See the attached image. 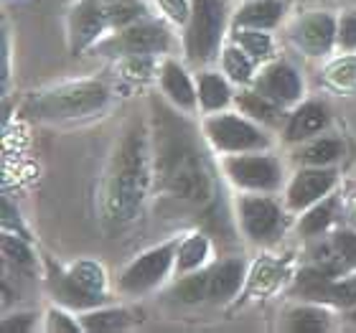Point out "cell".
Returning a JSON list of instances; mask_svg holds the SVG:
<instances>
[{
	"label": "cell",
	"instance_id": "6da1fadb",
	"mask_svg": "<svg viewBox=\"0 0 356 333\" xmlns=\"http://www.w3.org/2000/svg\"><path fill=\"white\" fill-rule=\"evenodd\" d=\"M161 176L163 184L181 199H204L209 191V178L199 153L178 138L165 143L161 153Z\"/></svg>",
	"mask_w": 356,
	"mask_h": 333
},
{
	"label": "cell",
	"instance_id": "7a4b0ae2",
	"mask_svg": "<svg viewBox=\"0 0 356 333\" xmlns=\"http://www.w3.org/2000/svg\"><path fill=\"white\" fill-rule=\"evenodd\" d=\"M145 188V143L140 133H133L125 140L118 156V173L112 184V209L118 214H133L140 204Z\"/></svg>",
	"mask_w": 356,
	"mask_h": 333
},
{
	"label": "cell",
	"instance_id": "3957f363",
	"mask_svg": "<svg viewBox=\"0 0 356 333\" xmlns=\"http://www.w3.org/2000/svg\"><path fill=\"white\" fill-rule=\"evenodd\" d=\"M224 26L222 0H193V18L188 29V54L193 59H209L216 51Z\"/></svg>",
	"mask_w": 356,
	"mask_h": 333
},
{
	"label": "cell",
	"instance_id": "277c9868",
	"mask_svg": "<svg viewBox=\"0 0 356 333\" xmlns=\"http://www.w3.org/2000/svg\"><path fill=\"white\" fill-rule=\"evenodd\" d=\"M107 95L99 84H79L67 92H56V95H46L44 99L36 102V110L41 115H51V117H79L87 112L102 107Z\"/></svg>",
	"mask_w": 356,
	"mask_h": 333
},
{
	"label": "cell",
	"instance_id": "5b68a950",
	"mask_svg": "<svg viewBox=\"0 0 356 333\" xmlns=\"http://www.w3.org/2000/svg\"><path fill=\"white\" fill-rule=\"evenodd\" d=\"M209 135H211V140L219 148H227V150H247V148L265 145V138L252 125H247V122H242L237 117L211 120L209 122Z\"/></svg>",
	"mask_w": 356,
	"mask_h": 333
},
{
	"label": "cell",
	"instance_id": "8992f818",
	"mask_svg": "<svg viewBox=\"0 0 356 333\" xmlns=\"http://www.w3.org/2000/svg\"><path fill=\"white\" fill-rule=\"evenodd\" d=\"M171 257H173V247H161V250L148 252L145 257L138 259V262L125 273L122 288L138 293V290H145V288H150V285H156L165 275L168 265H171Z\"/></svg>",
	"mask_w": 356,
	"mask_h": 333
},
{
	"label": "cell",
	"instance_id": "52a82bcc",
	"mask_svg": "<svg viewBox=\"0 0 356 333\" xmlns=\"http://www.w3.org/2000/svg\"><path fill=\"white\" fill-rule=\"evenodd\" d=\"M229 173L234 176V181L250 188H273L277 184V165L267 158H237L229 161Z\"/></svg>",
	"mask_w": 356,
	"mask_h": 333
},
{
	"label": "cell",
	"instance_id": "ba28073f",
	"mask_svg": "<svg viewBox=\"0 0 356 333\" xmlns=\"http://www.w3.org/2000/svg\"><path fill=\"white\" fill-rule=\"evenodd\" d=\"M334 186V173L331 170H303L290 186V204L296 209L308 206L311 201L328 191Z\"/></svg>",
	"mask_w": 356,
	"mask_h": 333
},
{
	"label": "cell",
	"instance_id": "9c48e42d",
	"mask_svg": "<svg viewBox=\"0 0 356 333\" xmlns=\"http://www.w3.org/2000/svg\"><path fill=\"white\" fill-rule=\"evenodd\" d=\"M120 46L130 54H153V51H163L168 46V33H165L163 26H138V29H130L127 33H122L120 38Z\"/></svg>",
	"mask_w": 356,
	"mask_h": 333
},
{
	"label": "cell",
	"instance_id": "30bf717a",
	"mask_svg": "<svg viewBox=\"0 0 356 333\" xmlns=\"http://www.w3.org/2000/svg\"><path fill=\"white\" fill-rule=\"evenodd\" d=\"M104 21H107V18H104V8H99L97 0H82V6L74 10V21H72L76 49L87 46L89 41L102 31Z\"/></svg>",
	"mask_w": 356,
	"mask_h": 333
},
{
	"label": "cell",
	"instance_id": "8fae6325",
	"mask_svg": "<svg viewBox=\"0 0 356 333\" xmlns=\"http://www.w3.org/2000/svg\"><path fill=\"white\" fill-rule=\"evenodd\" d=\"M277 209L265 199H252V201H245V224H247V232L252 234V237H267V234H273L277 229Z\"/></svg>",
	"mask_w": 356,
	"mask_h": 333
},
{
	"label": "cell",
	"instance_id": "7c38bea8",
	"mask_svg": "<svg viewBox=\"0 0 356 333\" xmlns=\"http://www.w3.org/2000/svg\"><path fill=\"white\" fill-rule=\"evenodd\" d=\"M242 262H224V265H219L216 270H211V273L207 275V295L211 298H229L237 293L239 282H242Z\"/></svg>",
	"mask_w": 356,
	"mask_h": 333
},
{
	"label": "cell",
	"instance_id": "4fadbf2b",
	"mask_svg": "<svg viewBox=\"0 0 356 333\" xmlns=\"http://www.w3.org/2000/svg\"><path fill=\"white\" fill-rule=\"evenodd\" d=\"M262 89H265L270 97L280 99V102H290V99H296V97L300 95V79H298V74L290 67L277 64V67H273L265 74Z\"/></svg>",
	"mask_w": 356,
	"mask_h": 333
},
{
	"label": "cell",
	"instance_id": "5bb4252c",
	"mask_svg": "<svg viewBox=\"0 0 356 333\" xmlns=\"http://www.w3.org/2000/svg\"><path fill=\"white\" fill-rule=\"evenodd\" d=\"M334 36H336V26L328 15H316V18H311V21L303 26V31H300L303 46L311 54L326 51L328 46L334 44Z\"/></svg>",
	"mask_w": 356,
	"mask_h": 333
},
{
	"label": "cell",
	"instance_id": "9a60e30c",
	"mask_svg": "<svg viewBox=\"0 0 356 333\" xmlns=\"http://www.w3.org/2000/svg\"><path fill=\"white\" fill-rule=\"evenodd\" d=\"M282 13V6L277 0H257L237 15V26H252V29H267L275 26Z\"/></svg>",
	"mask_w": 356,
	"mask_h": 333
},
{
	"label": "cell",
	"instance_id": "2e32d148",
	"mask_svg": "<svg viewBox=\"0 0 356 333\" xmlns=\"http://www.w3.org/2000/svg\"><path fill=\"white\" fill-rule=\"evenodd\" d=\"M323 125H326V112L321 110L318 104H305L303 110L293 117V122H290L288 138L290 140H300V138L318 133Z\"/></svg>",
	"mask_w": 356,
	"mask_h": 333
},
{
	"label": "cell",
	"instance_id": "e0dca14e",
	"mask_svg": "<svg viewBox=\"0 0 356 333\" xmlns=\"http://www.w3.org/2000/svg\"><path fill=\"white\" fill-rule=\"evenodd\" d=\"M163 87L178 104H184V107H191V104H193L191 82H188V76L184 74V69H178L176 64H168V67H165Z\"/></svg>",
	"mask_w": 356,
	"mask_h": 333
},
{
	"label": "cell",
	"instance_id": "ac0fdd59",
	"mask_svg": "<svg viewBox=\"0 0 356 333\" xmlns=\"http://www.w3.org/2000/svg\"><path fill=\"white\" fill-rule=\"evenodd\" d=\"M104 18L112 26H125V23L135 21L138 15H143V6L135 0H107L104 3Z\"/></svg>",
	"mask_w": 356,
	"mask_h": 333
},
{
	"label": "cell",
	"instance_id": "d6986e66",
	"mask_svg": "<svg viewBox=\"0 0 356 333\" xmlns=\"http://www.w3.org/2000/svg\"><path fill=\"white\" fill-rule=\"evenodd\" d=\"M227 99H229V89L219 76H204L201 79V102L207 104L209 110L224 107Z\"/></svg>",
	"mask_w": 356,
	"mask_h": 333
},
{
	"label": "cell",
	"instance_id": "ffe728a7",
	"mask_svg": "<svg viewBox=\"0 0 356 333\" xmlns=\"http://www.w3.org/2000/svg\"><path fill=\"white\" fill-rule=\"evenodd\" d=\"M328 288H331V280L323 273H313V270L303 273L300 280H298V290L300 293H305L308 298H318V300H326Z\"/></svg>",
	"mask_w": 356,
	"mask_h": 333
},
{
	"label": "cell",
	"instance_id": "44dd1931",
	"mask_svg": "<svg viewBox=\"0 0 356 333\" xmlns=\"http://www.w3.org/2000/svg\"><path fill=\"white\" fill-rule=\"evenodd\" d=\"M125 323H127V316L122 311H104L84 318V328H89V331H118Z\"/></svg>",
	"mask_w": 356,
	"mask_h": 333
},
{
	"label": "cell",
	"instance_id": "7402d4cb",
	"mask_svg": "<svg viewBox=\"0 0 356 333\" xmlns=\"http://www.w3.org/2000/svg\"><path fill=\"white\" fill-rule=\"evenodd\" d=\"M224 69H227V74L232 79H237V82H247L250 74H252V64L247 59L245 54H239L237 49H229V51L224 54Z\"/></svg>",
	"mask_w": 356,
	"mask_h": 333
},
{
	"label": "cell",
	"instance_id": "603a6c76",
	"mask_svg": "<svg viewBox=\"0 0 356 333\" xmlns=\"http://www.w3.org/2000/svg\"><path fill=\"white\" fill-rule=\"evenodd\" d=\"M290 326L296 331H323L326 328V316L321 311H313V308H303V311H296L290 316Z\"/></svg>",
	"mask_w": 356,
	"mask_h": 333
},
{
	"label": "cell",
	"instance_id": "cb8c5ba5",
	"mask_svg": "<svg viewBox=\"0 0 356 333\" xmlns=\"http://www.w3.org/2000/svg\"><path fill=\"white\" fill-rule=\"evenodd\" d=\"M207 239L201 237H193L188 239L184 247H181V259H178V267L181 270H191V267H196L199 262H204V257H207Z\"/></svg>",
	"mask_w": 356,
	"mask_h": 333
},
{
	"label": "cell",
	"instance_id": "d4e9b609",
	"mask_svg": "<svg viewBox=\"0 0 356 333\" xmlns=\"http://www.w3.org/2000/svg\"><path fill=\"white\" fill-rule=\"evenodd\" d=\"M59 293H61V298L72 305H95L97 300H102L97 293H89V290H84L82 285H76L72 277H67V280L61 282Z\"/></svg>",
	"mask_w": 356,
	"mask_h": 333
},
{
	"label": "cell",
	"instance_id": "484cf974",
	"mask_svg": "<svg viewBox=\"0 0 356 333\" xmlns=\"http://www.w3.org/2000/svg\"><path fill=\"white\" fill-rule=\"evenodd\" d=\"M336 156H341V143H336V140H321L305 150V161L316 165L331 163Z\"/></svg>",
	"mask_w": 356,
	"mask_h": 333
},
{
	"label": "cell",
	"instance_id": "4316f807",
	"mask_svg": "<svg viewBox=\"0 0 356 333\" xmlns=\"http://www.w3.org/2000/svg\"><path fill=\"white\" fill-rule=\"evenodd\" d=\"M72 280L76 285H82L84 290H89V293H97V295L102 290V273L95 265H79L74 270V275H72Z\"/></svg>",
	"mask_w": 356,
	"mask_h": 333
},
{
	"label": "cell",
	"instance_id": "83f0119b",
	"mask_svg": "<svg viewBox=\"0 0 356 333\" xmlns=\"http://www.w3.org/2000/svg\"><path fill=\"white\" fill-rule=\"evenodd\" d=\"M239 102H242V107H245L250 115H254V117L273 120L275 115H277V107H275L273 102H267L265 97H260V95H245Z\"/></svg>",
	"mask_w": 356,
	"mask_h": 333
},
{
	"label": "cell",
	"instance_id": "f1b7e54d",
	"mask_svg": "<svg viewBox=\"0 0 356 333\" xmlns=\"http://www.w3.org/2000/svg\"><path fill=\"white\" fill-rule=\"evenodd\" d=\"M239 44L245 46L247 54H252V56H267L270 54V38L265 33H257V31H245V33H239Z\"/></svg>",
	"mask_w": 356,
	"mask_h": 333
},
{
	"label": "cell",
	"instance_id": "f546056e",
	"mask_svg": "<svg viewBox=\"0 0 356 333\" xmlns=\"http://www.w3.org/2000/svg\"><path fill=\"white\" fill-rule=\"evenodd\" d=\"M326 300H334L339 305H356V277H351L346 282H339V285L331 282Z\"/></svg>",
	"mask_w": 356,
	"mask_h": 333
},
{
	"label": "cell",
	"instance_id": "4dcf8cb0",
	"mask_svg": "<svg viewBox=\"0 0 356 333\" xmlns=\"http://www.w3.org/2000/svg\"><path fill=\"white\" fill-rule=\"evenodd\" d=\"M328 222H331V204H323V206L313 209L311 214L305 216L303 224H300V229H303V234H316V232L323 229Z\"/></svg>",
	"mask_w": 356,
	"mask_h": 333
},
{
	"label": "cell",
	"instance_id": "1f68e13d",
	"mask_svg": "<svg viewBox=\"0 0 356 333\" xmlns=\"http://www.w3.org/2000/svg\"><path fill=\"white\" fill-rule=\"evenodd\" d=\"M331 82L339 87H354L356 84V59H346L331 69Z\"/></svg>",
	"mask_w": 356,
	"mask_h": 333
},
{
	"label": "cell",
	"instance_id": "d6a6232c",
	"mask_svg": "<svg viewBox=\"0 0 356 333\" xmlns=\"http://www.w3.org/2000/svg\"><path fill=\"white\" fill-rule=\"evenodd\" d=\"M178 295L193 303V300H201V298L207 295V275H201V277H191V280H186L181 288H178Z\"/></svg>",
	"mask_w": 356,
	"mask_h": 333
},
{
	"label": "cell",
	"instance_id": "836d02e7",
	"mask_svg": "<svg viewBox=\"0 0 356 333\" xmlns=\"http://www.w3.org/2000/svg\"><path fill=\"white\" fill-rule=\"evenodd\" d=\"M3 252H6V257L8 259H13V262H18V265H29V259H31V252L26 250V247L18 242V239L13 237H3Z\"/></svg>",
	"mask_w": 356,
	"mask_h": 333
},
{
	"label": "cell",
	"instance_id": "e575fe53",
	"mask_svg": "<svg viewBox=\"0 0 356 333\" xmlns=\"http://www.w3.org/2000/svg\"><path fill=\"white\" fill-rule=\"evenodd\" d=\"M336 250H339V254H341L343 259L356 262V234H351V232H341V234L336 237Z\"/></svg>",
	"mask_w": 356,
	"mask_h": 333
},
{
	"label": "cell",
	"instance_id": "d590c367",
	"mask_svg": "<svg viewBox=\"0 0 356 333\" xmlns=\"http://www.w3.org/2000/svg\"><path fill=\"white\" fill-rule=\"evenodd\" d=\"M341 44L346 46V49H354V46H356V15L343 18V23H341Z\"/></svg>",
	"mask_w": 356,
	"mask_h": 333
},
{
	"label": "cell",
	"instance_id": "8d00e7d4",
	"mask_svg": "<svg viewBox=\"0 0 356 333\" xmlns=\"http://www.w3.org/2000/svg\"><path fill=\"white\" fill-rule=\"evenodd\" d=\"M163 8L171 13V18H176V21H186V18H188V8H186L184 0H163Z\"/></svg>",
	"mask_w": 356,
	"mask_h": 333
},
{
	"label": "cell",
	"instance_id": "74e56055",
	"mask_svg": "<svg viewBox=\"0 0 356 333\" xmlns=\"http://www.w3.org/2000/svg\"><path fill=\"white\" fill-rule=\"evenodd\" d=\"M49 331H76L74 323H69L67 316H61V313H51V320H49Z\"/></svg>",
	"mask_w": 356,
	"mask_h": 333
},
{
	"label": "cell",
	"instance_id": "f35d334b",
	"mask_svg": "<svg viewBox=\"0 0 356 333\" xmlns=\"http://www.w3.org/2000/svg\"><path fill=\"white\" fill-rule=\"evenodd\" d=\"M26 328H29V318H26V316H21V320H6L3 331L13 333V331H26Z\"/></svg>",
	"mask_w": 356,
	"mask_h": 333
},
{
	"label": "cell",
	"instance_id": "ab89813d",
	"mask_svg": "<svg viewBox=\"0 0 356 333\" xmlns=\"http://www.w3.org/2000/svg\"><path fill=\"white\" fill-rule=\"evenodd\" d=\"M148 69H150V64H148V61H133V64H130V67H127V72H130V74H133L135 76V72H148Z\"/></svg>",
	"mask_w": 356,
	"mask_h": 333
},
{
	"label": "cell",
	"instance_id": "60d3db41",
	"mask_svg": "<svg viewBox=\"0 0 356 333\" xmlns=\"http://www.w3.org/2000/svg\"><path fill=\"white\" fill-rule=\"evenodd\" d=\"M351 318H354V320H356V311H354V313H351Z\"/></svg>",
	"mask_w": 356,
	"mask_h": 333
}]
</instances>
